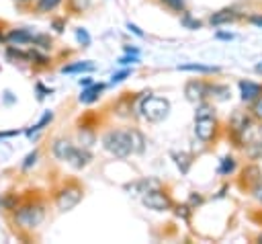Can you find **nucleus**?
<instances>
[{"mask_svg":"<svg viewBox=\"0 0 262 244\" xmlns=\"http://www.w3.org/2000/svg\"><path fill=\"white\" fill-rule=\"evenodd\" d=\"M248 176V187L254 191L260 182H262V172H260V168L258 166H248V168H244V178Z\"/></svg>","mask_w":262,"mask_h":244,"instance_id":"obj_18","label":"nucleus"},{"mask_svg":"<svg viewBox=\"0 0 262 244\" xmlns=\"http://www.w3.org/2000/svg\"><path fill=\"white\" fill-rule=\"evenodd\" d=\"M92 82H94V80H92L90 76H84V78H80V80H78V84H80V86H90Z\"/></svg>","mask_w":262,"mask_h":244,"instance_id":"obj_32","label":"nucleus"},{"mask_svg":"<svg viewBox=\"0 0 262 244\" xmlns=\"http://www.w3.org/2000/svg\"><path fill=\"white\" fill-rule=\"evenodd\" d=\"M59 5H61V0H37L35 9H37V13H51V11H55Z\"/></svg>","mask_w":262,"mask_h":244,"instance_id":"obj_23","label":"nucleus"},{"mask_svg":"<svg viewBox=\"0 0 262 244\" xmlns=\"http://www.w3.org/2000/svg\"><path fill=\"white\" fill-rule=\"evenodd\" d=\"M250 23L256 25V27H262V17H260V15H258V17H250Z\"/></svg>","mask_w":262,"mask_h":244,"instance_id":"obj_34","label":"nucleus"},{"mask_svg":"<svg viewBox=\"0 0 262 244\" xmlns=\"http://www.w3.org/2000/svg\"><path fill=\"white\" fill-rule=\"evenodd\" d=\"M127 53H134V55H140V49L138 47H125Z\"/></svg>","mask_w":262,"mask_h":244,"instance_id":"obj_36","label":"nucleus"},{"mask_svg":"<svg viewBox=\"0 0 262 244\" xmlns=\"http://www.w3.org/2000/svg\"><path fill=\"white\" fill-rule=\"evenodd\" d=\"M140 111H142L144 119L152 121V124H160V121H164L170 113V101L162 99V97H154L148 93V97H144L140 103Z\"/></svg>","mask_w":262,"mask_h":244,"instance_id":"obj_3","label":"nucleus"},{"mask_svg":"<svg viewBox=\"0 0 262 244\" xmlns=\"http://www.w3.org/2000/svg\"><path fill=\"white\" fill-rule=\"evenodd\" d=\"M246 156L250 160H262V142H250L246 148Z\"/></svg>","mask_w":262,"mask_h":244,"instance_id":"obj_21","label":"nucleus"},{"mask_svg":"<svg viewBox=\"0 0 262 244\" xmlns=\"http://www.w3.org/2000/svg\"><path fill=\"white\" fill-rule=\"evenodd\" d=\"M217 39H234L232 33H217Z\"/></svg>","mask_w":262,"mask_h":244,"instance_id":"obj_35","label":"nucleus"},{"mask_svg":"<svg viewBox=\"0 0 262 244\" xmlns=\"http://www.w3.org/2000/svg\"><path fill=\"white\" fill-rule=\"evenodd\" d=\"M31 45H33V47H37V49L47 51V49H51V47H53V39H51L49 35L35 33V35H33V43H31Z\"/></svg>","mask_w":262,"mask_h":244,"instance_id":"obj_19","label":"nucleus"},{"mask_svg":"<svg viewBox=\"0 0 262 244\" xmlns=\"http://www.w3.org/2000/svg\"><path fill=\"white\" fill-rule=\"evenodd\" d=\"M76 39H78V43H80L82 47H88V45H90V41H92V39H90V35H88V31H86V29H82V27H80V29H76Z\"/></svg>","mask_w":262,"mask_h":244,"instance_id":"obj_27","label":"nucleus"},{"mask_svg":"<svg viewBox=\"0 0 262 244\" xmlns=\"http://www.w3.org/2000/svg\"><path fill=\"white\" fill-rule=\"evenodd\" d=\"M176 70H180V72H194V74H205V76H209V74H219V72H221V68H217V66H205V64H194V62H190V64H180V66H176Z\"/></svg>","mask_w":262,"mask_h":244,"instance_id":"obj_14","label":"nucleus"},{"mask_svg":"<svg viewBox=\"0 0 262 244\" xmlns=\"http://www.w3.org/2000/svg\"><path fill=\"white\" fill-rule=\"evenodd\" d=\"M103 148L117 158H127L134 154V142H131V130H111L103 136Z\"/></svg>","mask_w":262,"mask_h":244,"instance_id":"obj_2","label":"nucleus"},{"mask_svg":"<svg viewBox=\"0 0 262 244\" xmlns=\"http://www.w3.org/2000/svg\"><path fill=\"white\" fill-rule=\"evenodd\" d=\"M94 70V64L84 59V62H74V64H68L61 68V74H84V72H92Z\"/></svg>","mask_w":262,"mask_h":244,"instance_id":"obj_17","label":"nucleus"},{"mask_svg":"<svg viewBox=\"0 0 262 244\" xmlns=\"http://www.w3.org/2000/svg\"><path fill=\"white\" fill-rule=\"evenodd\" d=\"M15 134H19V132H7V134H0V138H11V136H15Z\"/></svg>","mask_w":262,"mask_h":244,"instance_id":"obj_37","label":"nucleus"},{"mask_svg":"<svg viewBox=\"0 0 262 244\" xmlns=\"http://www.w3.org/2000/svg\"><path fill=\"white\" fill-rule=\"evenodd\" d=\"M180 23H182V25H184L186 29H190V31H194V29H201V25H203L201 21H196V19H192L188 11H184V13L180 15Z\"/></svg>","mask_w":262,"mask_h":244,"instance_id":"obj_25","label":"nucleus"},{"mask_svg":"<svg viewBox=\"0 0 262 244\" xmlns=\"http://www.w3.org/2000/svg\"><path fill=\"white\" fill-rule=\"evenodd\" d=\"M90 160H92V154H90L88 148H76L68 162H70L74 168H84L86 164H90Z\"/></svg>","mask_w":262,"mask_h":244,"instance_id":"obj_15","label":"nucleus"},{"mask_svg":"<svg viewBox=\"0 0 262 244\" xmlns=\"http://www.w3.org/2000/svg\"><path fill=\"white\" fill-rule=\"evenodd\" d=\"M131 74H134V70H129V68H125V70H121V72H115V74L111 76V84H119V82H123L125 78H129Z\"/></svg>","mask_w":262,"mask_h":244,"instance_id":"obj_29","label":"nucleus"},{"mask_svg":"<svg viewBox=\"0 0 262 244\" xmlns=\"http://www.w3.org/2000/svg\"><path fill=\"white\" fill-rule=\"evenodd\" d=\"M240 93L244 103H252L262 95V84L252 82V80H240Z\"/></svg>","mask_w":262,"mask_h":244,"instance_id":"obj_11","label":"nucleus"},{"mask_svg":"<svg viewBox=\"0 0 262 244\" xmlns=\"http://www.w3.org/2000/svg\"><path fill=\"white\" fill-rule=\"evenodd\" d=\"M252 128V119L246 113H236L232 119H229V132L234 134V138H244L246 132Z\"/></svg>","mask_w":262,"mask_h":244,"instance_id":"obj_10","label":"nucleus"},{"mask_svg":"<svg viewBox=\"0 0 262 244\" xmlns=\"http://www.w3.org/2000/svg\"><path fill=\"white\" fill-rule=\"evenodd\" d=\"M82 197H84V189L78 185L76 180H68L55 191L53 201H55V207L59 211H70L82 201Z\"/></svg>","mask_w":262,"mask_h":244,"instance_id":"obj_4","label":"nucleus"},{"mask_svg":"<svg viewBox=\"0 0 262 244\" xmlns=\"http://www.w3.org/2000/svg\"><path fill=\"white\" fill-rule=\"evenodd\" d=\"M127 29H129V31H134L136 35L144 37V31H140V27H138V25H131V23H129V25H127Z\"/></svg>","mask_w":262,"mask_h":244,"instance_id":"obj_31","label":"nucleus"},{"mask_svg":"<svg viewBox=\"0 0 262 244\" xmlns=\"http://www.w3.org/2000/svg\"><path fill=\"white\" fill-rule=\"evenodd\" d=\"M184 95L190 103H201V101L209 99V82H205L201 78L188 80L186 86H184Z\"/></svg>","mask_w":262,"mask_h":244,"instance_id":"obj_7","label":"nucleus"},{"mask_svg":"<svg viewBox=\"0 0 262 244\" xmlns=\"http://www.w3.org/2000/svg\"><path fill=\"white\" fill-rule=\"evenodd\" d=\"M229 97H232V93H229V86L219 84V82H209V99L227 101Z\"/></svg>","mask_w":262,"mask_h":244,"instance_id":"obj_16","label":"nucleus"},{"mask_svg":"<svg viewBox=\"0 0 262 244\" xmlns=\"http://www.w3.org/2000/svg\"><path fill=\"white\" fill-rule=\"evenodd\" d=\"M19 3H29V0H19Z\"/></svg>","mask_w":262,"mask_h":244,"instance_id":"obj_40","label":"nucleus"},{"mask_svg":"<svg viewBox=\"0 0 262 244\" xmlns=\"http://www.w3.org/2000/svg\"><path fill=\"white\" fill-rule=\"evenodd\" d=\"M256 72H258V74H262V64H258V66H256Z\"/></svg>","mask_w":262,"mask_h":244,"instance_id":"obj_38","label":"nucleus"},{"mask_svg":"<svg viewBox=\"0 0 262 244\" xmlns=\"http://www.w3.org/2000/svg\"><path fill=\"white\" fill-rule=\"evenodd\" d=\"M103 93H105V84H96V82H92L90 86H84V90H82V95L78 97V101L84 103V105H90V103H94V101L101 99Z\"/></svg>","mask_w":262,"mask_h":244,"instance_id":"obj_13","label":"nucleus"},{"mask_svg":"<svg viewBox=\"0 0 262 244\" xmlns=\"http://www.w3.org/2000/svg\"><path fill=\"white\" fill-rule=\"evenodd\" d=\"M234 170H236V158H234V156L221 158V162H219V166H217V172H219L221 176H229Z\"/></svg>","mask_w":262,"mask_h":244,"instance_id":"obj_20","label":"nucleus"},{"mask_svg":"<svg viewBox=\"0 0 262 244\" xmlns=\"http://www.w3.org/2000/svg\"><path fill=\"white\" fill-rule=\"evenodd\" d=\"M252 117L254 119H258V121H262V95L256 99V101H252Z\"/></svg>","mask_w":262,"mask_h":244,"instance_id":"obj_28","label":"nucleus"},{"mask_svg":"<svg viewBox=\"0 0 262 244\" xmlns=\"http://www.w3.org/2000/svg\"><path fill=\"white\" fill-rule=\"evenodd\" d=\"M254 197H256L258 201H262V182H260V185L254 189Z\"/></svg>","mask_w":262,"mask_h":244,"instance_id":"obj_33","label":"nucleus"},{"mask_svg":"<svg viewBox=\"0 0 262 244\" xmlns=\"http://www.w3.org/2000/svg\"><path fill=\"white\" fill-rule=\"evenodd\" d=\"M51 119H53V113H51V111H47V113H43V117H41V119H39V121H37V124H35V126H33V128H31L29 132H27V136L31 138L33 134H37V132H41V130H43V128H45L47 124H51Z\"/></svg>","mask_w":262,"mask_h":244,"instance_id":"obj_22","label":"nucleus"},{"mask_svg":"<svg viewBox=\"0 0 262 244\" xmlns=\"http://www.w3.org/2000/svg\"><path fill=\"white\" fill-rule=\"evenodd\" d=\"M37 158H39V150H33L31 154H27V156H25V160H23L21 168H23V170H29L31 166H35V164H37Z\"/></svg>","mask_w":262,"mask_h":244,"instance_id":"obj_26","label":"nucleus"},{"mask_svg":"<svg viewBox=\"0 0 262 244\" xmlns=\"http://www.w3.org/2000/svg\"><path fill=\"white\" fill-rule=\"evenodd\" d=\"M138 62H140V55H134V53H127V55L117 59L119 66H129V64H138Z\"/></svg>","mask_w":262,"mask_h":244,"instance_id":"obj_30","label":"nucleus"},{"mask_svg":"<svg viewBox=\"0 0 262 244\" xmlns=\"http://www.w3.org/2000/svg\"><path fill=\"white\" fill-rule=\"evenodd\" d=\"M160 3L166 7L168 11L178 13V15H182V13L186 11V3H184V0H160Z\"/></svg>","mask_w":262,"mask_h":244,"instance_id":"obj_24","label":"nucleus"},{"mask_svg":"<svg viewBox=\"0 0 262 244\" xmlns=\"http://www.w3.org/2000/svg\"><path fill=\"white\" fill-rule=\"evenodd\" d=\"M217 119L215 115H205V117H194V136L199 142L209 144L213 142L215 134H217Z\"/></svg>","mask_w":262,"mask_h":244,"instance_id":"obj_6","label":"nucleus"},{"mask_svg":"<svg viewBox=\"0 0 262 244\" xmlns=\"http://www.w3.org/2000/svg\"><path fill=\"white\" fill-rule=\"evenodd\" d=\"M33 35L35 31L31 29H9V33L5 35V43L9 45H17V47H23V45H31L33 43Z\"/></svg>","mask_w":262,"mask_h":244,"instance_id":"obj_9","label":"nucleus"},{"mask_svg":"<svg viewBox=\"0 0 262 244\" xmlns=\"http://www.w3.org/2000/svg\"><path fill=\"white\" fill-rule=\"evenodd\" d=\"M13 222L21 230H35L45 220V205L41 201H25L13 209Z\"/></svg>","mask_w":262,"mask_h":244,"instance_id":"obj_1","label":"nucleus"},{"mask_svg":"<svg viewBox=\"0 0 262 244\" xmlns=\"http://www.w3.org/2000/svg\"><path fill=\"white\" fill-rule=\"evenodd\" d=\"M74 150H76V146H74L72 140H68V138H57V140H53V144H51V154H53V158L59 160V162H68L70 156L74 154Z\"/></svg>","mask_w":262,"mask_h":244,"instance_id":"obj_8","label":"nucleus"},{"mask_svg":"<svg viewBox=\"0 0 262 244\" xmlns=\"http://www.w3.org/2000/svg\"><path fill=\"white\" fill-rule=\"evenodd\" d=\"M142 201H144V205H146L148 209H152V211H168V209L174 207L172 197H170L166 191H164V189H158V187L148 189V191L144 193Z\"/></svg>","mask_w":262,"mask_h":244,"instance_id":"obj_5","label":"nucleus"},{"mask_svg":"<svg viewBox=\"0 0 262 244\" xmlns=\"http://www.w3.org/2000/svg\"><path fill=\"white\" fill-rule=\"evenodd\" d=\"M240 15L234 11V9H223V11H217L209 17V25L211 27H221V25H229V23H234L238 21Z\"/></svg>","mask_w":262,"mask_h":244,"instance_id":"obj_12","label":"nucleus"},{"mask_svg":"<svg viewBox=\"0 0 262 244\" xmlns=\"http://www.w3.org/2000/svg\"><path fill=\"white\" fill-rule=\"evenodd\" d=\"M258 240H260V242H262V232H260V234H258Z\"/></svg>","mask_w":262,"mask_h":244,"instance_id":"obj_39","label":"nucleus"}]
</instances>
